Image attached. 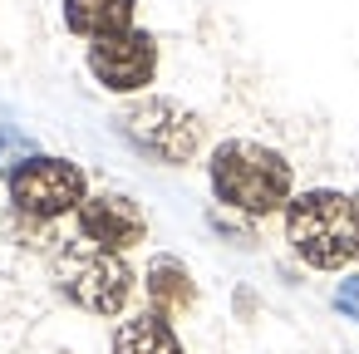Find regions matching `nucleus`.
<instances>
[{
	"instance_id": "f257e3e1",
	"label": "nucleus",
	"mask_w": 359,
	"mask_h": 354,
	"mask_svg": "<svg viewBox=\"0 0 359 354\" xmlns=\"http://www.w3.org/2000/svg\"><path fill=\"white\" fill-rule=\"evenodd\" d=\"M207 172H212L217 202H226L246 217H271V212L290 207L295 172L276 148H261L251 138H226V143H217Z\"/></svg>"
},
{
	"instance_id": "f03ea898",
	"label": "nucleus",
	"mask_w": 359,
	"mask_h": 354,
	"mask_svg": "<svg viewBox=\"0 0 359 354\" xmlns=\"http://www.w3.org/2000/svg\"><path fill=\"white\" fill-rule=\"evenodd\" d=\"M285 241L315 271H339L344 261H354L349 197L344 192H330V187H315V192L290 197V207H285Z\"/></svg>"
},
{
	"instance_id": "7ed1b4c3",
	"label": "nucleus",
	"mask_w": 359,
	"mask_h": 354,
	"mask_svg": "<svg viewBox=\"0 0 359 354\" xmlns=\"http://www.w3.org/2000/svg\"><path fill=\"white\" fill-rule=\"evenodd\" d=\"M55 285L65 300H74L89 315H118L133 295V271L118 251H104L79 236L55 251Z\"/></svg>"
},
{
	"instance_id": "20e7f679",
	"label": "nucleus",
	"mask_w": 359,
	"mask_h": 354,
	"mask_svg": "<svg viewBox=\"0 0 359 354\" xmlns=\"http://www.w3.org/2000/svg\"><path fill=\"white\" fill-rule=\"evenodd\" d=\"M118 128H123V138H128L138 153H148V158H158V163H168V168L192 163L197 148H202V123H197V114H187L177 99H143V104L123 109Z\"/></svg>"
},
{
	"instance_id": "39448f33",
	"label": "nucleus",
	"mask_w": 359,
	"mask_h": 354,
	"mask_svg": "<svg viewBox=\"0 0 359 354\" xmlns=\"http://www.w3.org/2000/svg\"><path fill=\"white\" fill-rule=\"evenodd\" d=\"M89 197V182H84V168L69 163V158H45L35 153L30 163H20L11 172V202L20 217H35V222H55L65 212H79Z\"/></svg>"
},
{
	"instance_id": "423d86ee",
	"label": "nucleus",
	"mask_w": 359,
	"mask_h": 354,
	"mask_svg": "<svg viewBox=\"0 0 359 354\" xmlns=\"http://www.w3.org/2000/svg\"><path fill=\"white\" fill-rule=\"evenodd\" d=\"M89 74L109 89V94H138L153 84L158 74V45L148 30H123V35H104L89 45Z\"/></svg>"
},
{
	"instance_id": "0eeeda50",
	"label": "nucleus",
	"mask_w": 359,
	"mask_h": 354,
	"mask_svg": "<svg viewBox=\"0 0 359 354\" xmlns=\"http://www.w3.org/2000/svg\"><path fill=\"white\" fill-rule=\"evenodd\" d=\"M74 217H79V236L84 241H94L104 251H118V256L148 236L143 207L133 197H123V192H94V197H84V207Z\"/></svg>"
},
{
	"instance_id": "6e6552de",
	"label": "nucleus",
	"mask_w": 359,
	"mask_h": 354,
	"mask_svg": "<svg viewBox=\"0 0 359 354\" xmlns=\"http://www.w3.org/2000/svg\"><path fill=\"white\" fill-rule=\"evenodd\" d=\"M143 290H148V305L163 320L192 310V300H197V285H192V275H187V266L177 256H153L148 261V275H143Z\"/></svg>"
},
{
	"instance_id": "1a4fd4ad",
	"label": "nucleus",
	"mask_w": 359,
	"mask_h": 354,
	"mask_svg": "<svg viewBox=\"0 0 359 354\" xmlns=\"http://www.w3.org/2000/svg\"><path fill=\"white\" fill-rule=\"evenodd\" d=\"M133 11L138 0H65V25L84 40H104L133 30Z\"/></svg>"
},
{
	"instance_id": "9d476101",
	"label": "nucleus",
	"mask_w": 359,
	"mask_h": 354,
	"mask_svg": "<svg viewBox=\"0 0 359 354\" xmlns=\"http://www.w3.org/2000/svg\"><path fill=\"white\" fill-rule=\"evenodd\" d=\"M114 354H182V339L158 310H143L114 329Z\"/></svg>"
},
{
	"instance_id": "9b49d317",
	"label": "nucleus",
	"mask_w": 359,
	"mask_h": 354,
	"mask_svg": "<svg viewBox=\"0 0 359 354\" xmlns=\"http://www.w3.org/2000/svg\"><path fill=\"white\" fill-rule=\"evenodd\" d=\"M30 158H35V143L30 138H20L15 128H0V172H15Z\"/></svg>"
},
{
	"instance_id": "f8f14e48",
	"label": "nucleus",
	"mask_w": 359,
	"mask_h": 354,
	"mask_svg": "<svg viewBox=\"0 0 359 354\" xmlns=\"http://www.w3.org/2000/svg\"><path fill=\"white\" fill-rule=\"evenodd\" d=\"M334 305L349 315V320H359V275H349V280H339V290H334Z\"/></svg>"
},
{
	"instance_id": "ddd939ff",
	"label": "nucleus",
	"mask_w": 359,
	"mask_h": 354,
	"mask_svg": "<svg viewBox=\"0 0 359 354\" xmlns=\"http://www.w3.org/2000/svg\"><path fill=\"white\" fill-rule=\"evenodd\" d=\"M349 217H354V261H359V192L349 197Z\"/></svg>"
}]
</instances>
